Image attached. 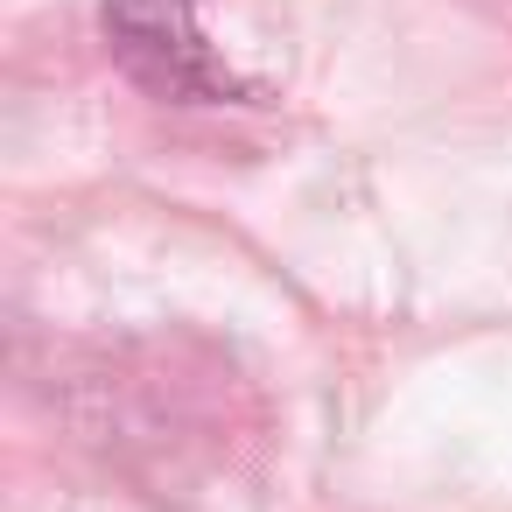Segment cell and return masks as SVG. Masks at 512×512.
I'll return each mask as SVG.
<instances>
[{"label": "cell", "instance_id": "6da1fadb", "mask_svg": "<svg viewBox=\"0 0 512 512\" xmlns=\"http://www.w3.org/2000/svg\"><path fill=\"white\" fill-rule=\"evenodd\" d=\"M106 36H113V57L162 99L218 106L239 92V71L197 29V15L183 0H120V8H106Z\"/></svg>", "mask_w": 512, "mask_h": 512}]
</instances>
